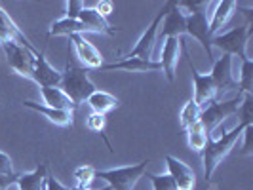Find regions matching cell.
I'll return each mask as SVG.
<instances>
[{"label":"cell","mask_w":253,"mask_h":190,"mask_svg":"<svg viewBox=\"0 0 253 190\" xmlns=\"http://www.w3.org/2000/svg\"><path fill=\"white\" fill-rule=\"evenodd\" d=\"M88 69H84L82 65L76 61L73 48L69 46L65 69L61 71V84H59V88L73 101L75 107H78L80 103L88 101L89 95L97 89L93 86V82L88 78Z\"/></svg>","instance_id":"6da1fadb"},{"label":"cell","mask_w":253,"mask_h":190,"mask_svg":"<svg viewBox=\"0 0 253 190\" xmlns=\"http://www.w3.org/2000/svg\"><path fill=\"white\" fill-rule=\"evenodd\" d=\"M179 8H187L185 12V23H187V35L196 38L202 48L206 50L210 61L213 63V48H211V35H210V19H208V4L206 2H177Z\"/></svg>","instance_id":"7a4b0ae2"},{"label":"cell","mask_w":253,"mask_h":190,"mask_svg":"<svg viewBox=\"0 0 253 190\" xmlns=\"http://www.w3.org/2000/svg\"><path fill=\"white\" fill-rule=\"evenodd\" d=\"M246 127H250V126L238 124L236 127H232L230 131L223 133L219 139H211V137H208V143H206V147H204V151H202L204 179H206V183L211 179L213 171H215V167L221 164V160H223L228 152H230V149L236 145V141L244 135Z\"/></svg>","instance_id":"3957f363"},{"label":"cell","mask_w":253,"mask_h":190,"mask_svg":"<svg viewBox=\"0 0 253 190\" xmlns=\"http://www.w3.org/2000/svg\"><path fill=\"white\" fill-rule=\"evenodd\" d=\"M151 160H141L139 164L122 165V167H113V169H95V179H103L109 183L111 190H133L135 183L139 181L145 173Z\"/></svg>","instance_id":"277c9868"},{"label":"cell","mask_w":253,"mask_h":190,"mask_svg":"<svg viewBox=\"0 0 253 190\" xmlns=\"http://www.w3.org/2000/svg\"><path fill=\"white\" fill-rule=\"evenodd\" d=\"M242 97H244V93L238 91V93H236L232 99H228V101L219 99V101H211L210 105L204 107L202 111H200V124L204 126L208 135H211V133L215 131V127L219 126L223 120H227L228 116L238 113Z\"/></svg>","instance_id":"5b68a950"},{"label":"cell","mask_w":253,"mask_h":190,"mask_svg":"<svg viewBox=\"0 0 253 190\" xmlns=\"http://www.w3.org/2000/svg\"><path fill=\"white\" fill-rule=\"evenodd\" d=\"M250 38H252V23H246V25L236 27L228 33L211 37V48H219L227 55H238L242 61H246V59H250L246 53V46H248Z\"/></svg>","instance_id":"8992f818"},{"label":"cell","mask_w":253,"mask_h":190,"mask_svg":"<svg viewBox=\"0 0 253 190\" xmlns=\"http://www.w3.org/2000/svg\"><path fill=\"white\" fill-rule=\"evenodd\" d=\"M181 51L185 53V57L189 59V69L192 73V80H194V93H192V99L196 105H200V109H204L206 105H210L211 101H217V93H215V84L211 80L210 75H200L196 71V67L192 63V57L187 48V42L181 38Z\"/></svg>","instance_id":"52a82bcc"},{"label":"cell","mask_w":253,"mask_h":190,"mask_svg":"<svg viewBox=\"0 0 253 190\" xmlns=\"http://www.w3.org/2000/svg\"><path fill=\"white\" fill-rule=\"evenodd\" d=\"M0 48L4 51L8 65L15 75L31 78L33 76V69H35V53L37 51L27 50L25 46L17 44V42H4L0 44Z\"/></svg>","instance_id":"ba28073f"},{"label":"cell","mask_w":253,"mask_h":190,"mask_svg":"<svg viewBox=\"0 0 253 190\" xmlns=\"http://www.w3.org/2000/svg\"><path fill=\"white\" fill-rule=\"evenodd\" d=\"M210 76H211V80L215 84L217 101L223 99V95L228 93V91H236L238 93V80L232 76V55L223 53L219 59H215Z\"/></svg>","instance_id":"9c48e42d"},{"label":"cell","mask_w":253,"mask_h":190,"mask_svg":"<svg viewBox=\"0 0 253 190\" xmlns=\"http://www.w3.org/2000/svg\"><path fill=\"white\" fill-rule=\"evenodd\" d=\"M169 4L171 2H166L162 6V10L154 15V19L151 21V25L147 27V31L143 33V37L137 40V44L133 46V50L122 55V57H139V59H149L152 61V51H154V46H156V35H158V29H160V23L166 17V13L169 10Z\"/></svg>","instance_id":"30bf717a"},{"label":"cell","mask_w":253,"mask_h":190,"mask_svg":"<svg viewBox=\"0 0 253 190\" xmlns=\"http://www.w3.org/2000/svg\"><path fill=\"white\" fill-rule=\"evenodd\" d=\"M69 46L73 48L76 61L82 65L84 69L93 71V69H101L103 67V55L91 42H88L82 35H73L69 37Z\"/></svg>","instance_id":"8fae6325"},{"label":"cell","mask_w":253,"mask_h":190,"mask_svg":"<svg viewBox=\"0 0 253 190\" xmlns=\"http://www.w3.org/2000/svg\"><path fill=\"white\" fill-rule=\"evenodd\" d=\"M187 35V23H185V12L177 6V2L169 4V10L160 23L158 35H156V44L166 38H181Z\"/></svg>","instance_id":"7c38bea8"},{"label":"cell","mask_w":253,"mask_h":190,"mask_svg":"<svg viewBox=\"0 0 253 190\" xmlns=\"http://www.w3.org/2000/svg\"><path fill=\"white\" fill-rule=\"evenodd\" d=\"M33 82H37L40 88H59L61 84V71H55L48 59L44 50H38L35 53V69H33Z\"/></svg>","instance_id":"4fadbf2b"},{"label":"cell","mask_w":253,"mask_h":190,"mask_svg":"<svg viewBox=\"0 0 253 190\" xmlns=\"http://www.w3.org/2000/svg\"><path fill=\"white\" fill-rule=\"evenodd\" d=\"M166 165H168V175L173 181L175 190H192L196 187V175L185 162H181L173 156H166Z\"/></svg>","instance_id":"5bb4252c"},{"label":"cell","mask_w":253,"mask_h":190,"mask_svg":"<svg viewBox=\"0 0 253 190\" xmlns=\"http://www.w3.org/2000/svg\"><path fill=\"white\" fill-rule=\"evenodd\" d=\"M181 38H166L164 46L160 50L158 63H160L162 71L166 73V78H168L169 84L175 82V67H177L179 53H181Z\"/></svg>","instance_id":"9a60e30c"},{"label":"cell","mask_w":253,"mask_h":190,"mask_svg":"<svg viewBox=\"0 0 253 190\" xmlns=\"http://www.w3.org/2000/svg\"><path fill=\"white\" fill-rule=\"evenodd\" d=\"M23 107L31 109V111H37L40 113L44 118H48L51 124L55 126H61V127H73L75 126V113L73 111H59V109H51V107H46L44 103H37V101H31V99H23L21 101Z\"/></svg>","instance_id":"2e32d148"},{"label":"cell","mask_w":253,"mask_h":190,"mask_svg":"<svg viewBox=\"0 0 253 190\" xmlns=\"http://www.w3.org/2000/svg\"><path fill=\"white\" fill-rule=\"evenodd\" d=\"M4 42H17V44L25 46L27 50L38 51V48H35V44L19 31V27L13 23L12 17L0 6V44H4Z\"/></svg>","instance_id":"e0dca14e"},{"label":"cell","mask_w":253,"mask_h":190,"mask_svg":"<svg viewBox=\"0 0 253 190\" xmlns=\"http://www.w3.org/2000/svg\"><path fill=\"white\" fill-rule=\"evenodd\" d=\"M99 71H127V73H154L162 71L160 63H154L149 59H139V57H122L116 63H103Z\"/></svg>","instance_id":"ac0fdd59"},{"label":"cell","mask_w":253,"mask_h":190,"mask_svg":"<svg viewBox=\"0 0 253 190\" xmlns=\"http://www.w3.org/2000/svg\"><path fill=\"white\" fill-rule=\"evenodd\" d=\"M78 21L86 27L88 33H103V35H109V37H116V31L114 27H111V23L107 19H103L99 13L95 12V8H89L84 6L82 12L78 15Z\"/></svg>","instance_id":"d6986e66"},{"label":"cell","mask_w":253,"mask_h":190,"mask_svg":"<svg viewBox=\"0 0 253 190\" xmlns=\"http://www.w3.org/2000/svg\"><path fill=\"white\" fill-rule=\"evenodd\" d=\"M213 6H215V10H213L211 19H210V35L211 37L219 35V31L227 25V21L234 13L236 2L234 0H221V2H213Z\"/></svg>","instance_id":"ffe728a7"},{"label":"cell","mask_w":253,"mask_h":190,"mask_svg":"<svg viewBox=\"0 0 253 190\" xmlns=\"http://www.w3.org/2000/svg\"><path fill=\"white\" fill-rule=\"evenodd\" d=\"M46 177H48V162H42L37 165V169L19 175L15 187L19 190H42Z\"/></svg>","instance_id":"44dd1931"},{"label":"cell","mask_w":253,"mask_h":190,"mask_svg":"<svg viewBox=\"0 0 253 190\" xmlns=\"http://www.w3.org/2000/svg\"><path fill=\"white\" fill-rule=\"evenodd\" d=\"M40 95L46 107L59 109V111H73V113L76 111L73 101L61 91V88H40Z\"/></svg>","instance_id":"7402d4cb"},{"label":"cell","mask_w":253,"mask_h":190,"mask_svg":"<svg viewBox=\"0 0 253 190\" xmlns=\"http://www.w3.org/2000/svg\"><path fill=\"white\" fill-rule=\"evenodd\" d=\"M88 105H89V109H91V113L107 116V113H111V111H114V109L118 107V99L114 97L113 93H109V91L95 89L88 97Z\"/></svg>","instance_id":"603a6c76"},{"label":"cell","mask_w":253,"mask_h":190,"mask_svg":"<svg viewBox=\"0 0 253 190\" xmlns=\"http://www.w3.org/2000/svg\"><path fill=\"white\" fill-rule=\"evenodd\" d=\"M82 33H88L86 27L82 25L78 19H69V17H63V19H57L53 21L48 31V37H73V35H82Z\"/></svg>","instance_id":"cb8c5ba5"},{"label":"cell","mask_w":253,"mask_h":190,"mask_svg":"<svg viewBox=\"0 0 253 190\" xmlns=\"http://www.w3.org/2000/svg\"><path fill=\"white\" fill-rule=\"evenodd\" d=\"M185 133H187V143H189V147L192 151L196 152H202L204 147H206V143H208V133H206V129L200 122H196V124H192L190 127L185 129Z\"/></svg>","instance_id":"d4e9b609"},{"label":"cell","mask_w":253,"mask_h":190,"mask_svg":"<svg viewBox=\"0 0 253 190\" xmlns=\"http://www.w3.org/2000/svg\"><path fill=\"white\" fill-rule=\"evenodd\" d=\"M200 105H196L194 99L190 97L189 101L183 105V109H181V113H179V124L183 129H187L190 127L192 124H196V122H200Z\"/></svg>","instance_id":"484cf974"},{"label":"cell","mask_w":253,"mask_h":190,"mask_svg":"<svg viewBox=\"0 0 253 190\" xmlns=\"http://www.w3.org/2000/svg\"><path fill=\"white\" fill-rule=\"evenodd\" d=\"M73 177L76 181V187H75L76 190H88L91 181L95 179V167H91L88 164L78 165L75 169V173H73Z\"/></svg>","instance_id":"4316f807"},{"label":"cell","mask_w":253,"mask_h":190,"mask_svg":"<svg viewBox=\"0 0 253 190\" xmlns=\"http://www.w3.org/2000/svg\"><path fill=\"white\" fill-rule=\"evenodd\" d=\"M238 91H240V93H253V61L252 59L242 61Z\"/></svg>","instance_id":"83f0119b"},{"label":"cell","mask_w":253,"mask_h":190,"mask_svg":"<svg viewBox=\"0 0 253 190\" xmlns=\"http://www.w3.org/2000/svg\"><path fill=\"white\" fill-rule=\"evenodd\" d=\"M88 129L89 131H95V133H99L105 141V145H107V149L109 152H113V147H111V143L107 139V135H105V127H107V116H103V114H97V113H91L88 116Z\"/></svg>","instance_id":"f1b7e54d"},{"label":"cell","mask_w":253,"mask_h":190,"mask_svg":"<svg viewBox=\"0 0 253 190\" xmlns=\"http://www.w3.org/2000/svg\"><path fill=\"white\" fill-rule=\"evenodd\" d=\"M147 177L151 179L152 189L154 190H175L173 181L169 179L168 173H166V175H147Z\"/></svg>","instance_id":"f546056e"},{"label":"cell","mask_w":253,"mask_h":190,"mask_svg":"<svg viewBox=\"0 0 253 190\" xmlns=\"http://www.w3.org/2000/svg\"><path fill=\"white\" fill-rule=\"evenodd\" d=\"M65 8H67V15L65 17L78 19V15H80L82 8H84V2H80V0H69V2H65Z\"/></svg>","instance_id":"4dcf8cb0"},{"label":"cell","mask_w":253,"mask_h":190,"mask_svg":"<svg viewBox=\"0 0 253 190\" xmlns=\"http://www.w3.org/2000/svg\"><path fill=\"white\" fill-rule=\"evenodd\" d=\"M0 175H13L12 158L2 151H0Z\"/></svg>","instance_id":"1f68e13d"},{"label":"cell","mask_w":253,"mask_h":190,"mask_svg":"<svg viewBox=\"0 0 253 190\" xmlns=\"http://www.w3.org/2000/svg\"><path fill=\"white\" fill-rule=\"evenodd\" d=\"M95 12L101 15L103 19H109V15L113 13V2H109V0H101V2H95Z\"/></svg>","instance_id":"d6a6232c"},{"label":"cell","mask_w":253,"mask_h":190,"mask_svg":"<svg viewBox=\"0 0 253 190\" xmlns=\"http://www.w3.org/2000/svg\"><path fill=\"white\" fill-rule=\"evenodd\" d=\"M44 190H71V189L63 187V185H61V183H59L55 177L48 175V177H46V181H44Z\"/></svg>","instance_id":"836d02e7"},{"label":"cell","mask_w":253,"mask_h":190,"mask_svg":"<svg viewBox=\"0 0 253 190\" xmlns=\"http://www.w3.org/2000/svg\"><path fill=\"white\" fill-rule=\"evenodd\" d=\"M17 173H13V175H0V190H6L13 187L15 183H17Z\"/></svg>","instance_id":"e575fe53"},{"label":"cell","mask_w":253,"mask_h":190,"mask_svg":"<svg viewBox=\"0 0 253 190\" xmlns=\"http://www.w3.org/2000/svg\"><path fill=\"white\" fill-rule=\"evenodd\" d=\"M71 190H76V189H71Z\"/></svg>","instance_id":"d590c367"}]
</instances>
